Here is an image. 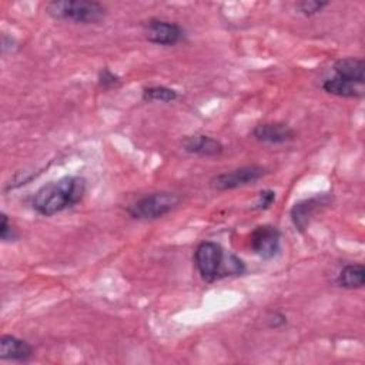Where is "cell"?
Listing matches in <instances>:
<instances>
[{
    "mask_svg": "<svg viewBox=\"0 0 365 365\" xmlns=\"http://www.w3.org/2000/svg\"><path fill=\"white\" fill-rule=\"evenodd\" d=\"M181 147L185 153L198 157H217L224 151V145L207 134L187 135L182 138Z\"/></svg>",
    "mask_w": 365,
    "mask_h": 365,
    "instance_id": "10",
    "label": "cell"
},
{
    "mask_svg": "<svg viewBox=\"0 0 365 365\" xmlns=\"http://www.w3.org/2000/svg\"><path fill=\"white\" fill-rule=\"evenodd\" d=\"M275 201V191L272 190H262L259 194H258V200L257 202L254 204V210H267L272 205V202Z\"/></svg>",
    "mask_w": 365,
    "mask_h": 365,
    "instance_id": "19",
    "label": "cell"
},
{
    "mask_svg": "<svg viewBox=\"0 0 365 365\" xmlns=\"http://www.w3.org/2000/svg\"><path fill=\"white\" fill-rule=\"evenodd\" d=\"M336 285L345 289H358L365 284V267L359 262L346 264L339 271L336 279Z\"/></svg>",
    "mask_w": 365,
    "mask_h": 365,
    "instance_id": "14",
    "label": "cell"
},
{
    "mask_svg": "<svg viewBox=\"0 0 365 365\" xmlns=\"http://www.w3.org/2000/svg\"><path fill=\"white\" fill-rule=\"evenodd\" d=\"M46 13L54 20L98 24L106 17V7L93 0H56L46 4Z\"/></svg>",
    "mask_w": 365,
    "mask_h": 365,
    "instance_id": "3",
    "label": "cell"
},
{
    "mask_svg": "<svg viewBox=\"0 0 365 365\" xmlns=\"http://www.w3.org/2000/svg\"><path fill=\"white\" fill-rule=\"evenodd\" d=\"M267 322H268L269 328L278 329V328H282L284 325H287V317L279 311H272L267 317Z\"/></svg>",
    "mask_w": 365,
    "mask_h": 365,
    "instance_id": "20",
    "label": "cell"
},
{
    "mask_svg": "<svg viewBox=\"0 0 365 365\" xmlns=\"http://www.w3.org/2000/svg\"><path fill=\"white\" fill-rule=\"evenodd\" d=\"M322 88L328 94L344 97V98H361L364 97V91H365L364 86L344 80L336 76L325 78L322 83Z\"/></svg>",
    "mask_w": 365,
    "mask_h": 365,
    "instance_id": "13",
    "label": "cell"
},
{
    "mask_svg": "<svg viewBox=\"0 0 365 365\" xmlns=\"http://www.w3.org/2000/svg\"><path fill=\"white\" fill-rule=\"evenodd\" d=\"M267 174V170L261 165H244L230 171L220 173L210 180V187L215 191L235 190L248 184H254Z\"/></svg>",
    "mask_w": 365,
    "mask_h": 365,
    "instance_id": "5",
    "label": "cell"
},
{
    "mask_svg": "<svg viewBox=\"0 0 365 365\" xmlns=\"http://www.w3.org/2000/svg\"><path fill=\"white\" fill-rule=\"evenodd\" d=\"M252 138L264 144H284L295 138V131L291 125L279 121L257 124L251 131Z\"/></svg>",
    "mask_w": 365,
    "mask_h": 365,
    "instance_id": "9",
    "label": "cell"
},
{
    "mask_svg": "<svg viewBox=\"0 0 365 365\" xmlns=\"http://www.w3.org/2000/svg\"><path fill=\"white\" fill-rule=\"evenodd\" d=\"M87 191V181L80 175H64L41 185L31 198L33 210L43 217H53L78 204Z\"/></svg>",
    "mask_w": 365,
    "mask_h": 365,
    "instance_id": "1",
    "label": "cell"
},
{
    "mask_svg": "<svg viewBox=\"0 0 365 365\" xmlns=\"http://www.w3.org/2000/svg\"><path fill=\"white\" fill-rule=\"evenodd\" d=\"M178 98V91L167 86H148L143 88V100L148 103H173Z\"/></svg>",
    "mask_w": 365,
    "mask_h": 365,
    "instance_id": "15",
    "label": "cell"
},
{
    "mask_svg": "<svg viewBox=\"0 0 365 365\" xmlns=\"http://www.w3.org/2000/svg\"><path fill=\"white\" fill-rule=\"evenodd\" d=\"M331 198L332 197L329 194L324 192L295 202L289 211V218L295 230L304 232L308 228L309 222L312 221L314 215L319 212L322 208H325L331 202Z\"/></svg>",
    "mask_w": 365,
    "mask_h": 365,
    "instance_id": "8",
    "label": "cell"
},
{
    "mask_svg": "<svg viewBox=\"0 0 365 365\" xmlns=\"http://www.w3.org/2000/svg\"><path fill=\"white\" fill-rule=\"evenodd\" d=\"M19 48V43L13 36L3 34L1 36V53L3 54H13Z\"/></svg>",
    "mask_w": 365,
    "mask_h": 365,
    "instance_id": "21",
    "label": "cell"
},
{
    "mask_svg": "<svg viewBox=\"0 0 365 365\" xmlns=\"http://www.w3.org/2000/svg\"><path fill=\"white\" fill-rule=\"evenodd\" d=\"M328 6H329V3L322 1V0H301V1L295 3V10L298 14L311 17V16L321 13Z\"/></svg>",
    "mask_w": 365,
    "mask_h": 365,
    "instance_id": "16",
    "label": "cell"
},
{
    "mask_svg": "<svg viewBox=\"0 0 365 365\" xmlns=\"http://www.w3.org/2000/svg\"><path fill=\"white\" fill-rule=\"evenodd\" d=\"M184 29L175 21L150 19L144 23V37L157 46H175L184 40Z\"/></svg>",
    "mask_w": 365,
    "mask_h": 365,
    "instance_id": "7",
    "label": "cell"
},
{
    "mask_svg": "<svg viewBox=\"0 0 365 365\" xmlns=\"http://www.w3.org/2000/svg\"><path fill=\"white\" fill-rule=\"evenodd\" d=\"M97 83L101 88L104 90H110V88H114L117 86H120L121 83V78L113 73L108 67H104L98 71V77H97Z\"/></svg>",
    "mask_w": 365,
    "mask_h": 365,
    "instance_id": "17",
    "label": "cell"
},
{
    "mask_svg": "<svg viewBox=\"0 0 365 365\" xmlns=\"http://www.w3.org/2000/svg\"><path fill=\"white\" fill-rule=\"evenodd\" d=\"M0 217H1V221H0V238H1V241L3 242L14 241L17 238V232L13 228L9 217L4 212H1Z\"/></svg>",
    "mask_w": 365,
    "mask_h": 365,
    "instance_id": "18",
    "label": "cell"
},
{
    "mask_svg": "<svg viewBox=\"0 0 365 365\" xmlns=\"http://www.w3.org/2000/svg\"><path fill=\"white\" fill-rule=\"evenodd\" d=\"M334 76L344 80L364 86L365 83V61L359 57H344L338 58L334 66Z\"/></svg>",
    "mask_w": 365,
    "mask_h": 365,
    "instance_id": "12",
    "label": "cell"
},
{
    "mask_svg": "<svg viewBox=\"0 0 365 365\" xmlns=\"http://www.w3.org/2000/svg\"><path fill=\"white\" fill-rule=\"evenodd\" d=\"M281 231L271 224H262L252 230L250 235V247L259 258L269 261L281 251Z\"/></svg>",
    "mask_w": 365,
    "mask_h": 365,
    "instance_id": "6",
    "label": "cell"
},
{
    "mask_svg": "<svg viewBox=\"0 0 365 365\" xmlns=\"http://www.w3.org/2000/svg\"><path fill=\"white\" fill-rule=\"evenodd\" d=\"M34 351L33 346L14 335H1L0 338V358L3 361H16V362H26L31 359Z\"/></svg>",
    "mask_w": 365,
    "mask_h": 365,
    "instance_id": "11",
    "label": "cell"
},
{
    "mask_svg": "<svg viewBox=\"0 0 365 365\" xmlns=\"http://www.w3.org/2000/svg\"><path fill=\"white\" fill-rule=\"evenodd\" d=\"M194 264L205 282L242 275L247 267L241 258L214 241H202L194 252Z\"/></svg>",
    "mask_w": 365,
    "mask_h": 365,
    "instance_id": "2",
    "label": "cell"
},
{
    "mask_svg": "<svg viewBox=\"0 0 365 365\" xmlns=\"http://www.w3.org/2000/svg\"><path fill=\"white\" fill-rule=\"evenodd\" d=\"M180 195L171 191H157L147 194L127 207V212L134 220L151 221L164 217L180 202Z\"/></svg>",
    "mask_w": 365,
    "mask_h": 365,
    "instance_id": "4",
    "label": "cell"
}]
</instances>
